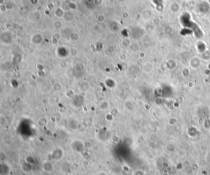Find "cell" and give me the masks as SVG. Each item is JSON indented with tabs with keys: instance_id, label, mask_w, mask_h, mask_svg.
<instances>
[{
	"instance_id": "6da1fadb",
	"label": "cell",
	"mask_w": 210,
	"mask_h": 175,
	"mask_svg": "<svg viewBox=\"0 0 210 175\" xmlns=\"http://www.w3.org/2000/svg\"><path fill=\"white\" fill-rule=\"evenodd\" d=\"M42 169L46 173H51L54 169V166L51 161H46L42 165Z\"/></svg>"
},
{
	"instance_id": "7a4b0ae2",
	"label": "cell",
	"mask_w": 210,
	"mask_h": 175,
	"mask_svg": "<svg viewBox=\"0 0 210 175\" xmlns=\"http://www.w3.org/2000/svg\"><path fill=\"white\" fill-rule=\"evenodd\" d=\"M109 107V103L107 101H102V102H101L99 105V107L100 109L102 111H106L108 109V107Z\"/></svg>"
},
{
	"instance_id": "8992f818",
	"label": "cell",
	"mask_w": 210,
	"mask_h": 175,
	"mask_svg": "<svg viewBox=\"0 0 210 175\" xmlns=\"http://www.w3.org/2000/svg\"><path fill=\"white\" fill-rule=\"evenodd\" d=\"M56 83H57V82H56V79H55L54 78H51V79L49 80V83H50L51 85H53L54 84H55Z\"/></svg>"
},
{
	"instance_id": "277c9868",
	"label": "cell",
	"mask_w": 210,
	"mask_h": 175,
	"mask_svg": "<svg viewBox=\"0 0 210 175\" xmlns=\"http://www.w3.org/2000/svg\"><path fill=\"white\" fill-rule=\"evenodd\" d=\"M70 55H71L72 57H76V56H77L78 54V50H77L76 48H72V49L70 50Z\"/></svg>"
},
{
	"instance_id": "5b68a950",
	"label": "cell",
	"mask_w": 210,
	"mask_h": 175,
	"mask_svg": "<svg viewBox=\"0 0 210 175\" xmlns=\"http://www.w3.org/2000/svg\"><path fill=\"white\" fill-rule=\"evenodd\" d=\"M62 26V23L59 21H57L54 23V28H56V30H59L61 28Z\"/></svg>"
},
{
	"instance_id": "52a82bcc",
	"label": "cell",
	"mask_w": 210,
	"mask_h": 175,
	"mask_svg": "<svg viewBox=\"0 0 210 175\" xmlns=\"http://www.w3.org/2000/svg\"><path fill=\"white\" fill-rule=\"evenodd\" d=\"M59 77H60V75H59V74L58 73H56L54 75V78L55 79H58V78H59Z\"/></svg>"
},
{
	"instance_id": "3957f363",
	"label": "cell",
	"mask_w": 210,
	"mask_h": 175,
	"mask_svg": "<svg viewBox=\"0 0 210 175\" xmlns=\"http://www.w3.org/2000/svg\"><path fill=\"white\" fill-rule=\"evenodd\" d=\"M62 88V85L60 83H56L55 84L52 85V89L54 92L60 91Z\"/></svg>"
}]
</instances>
